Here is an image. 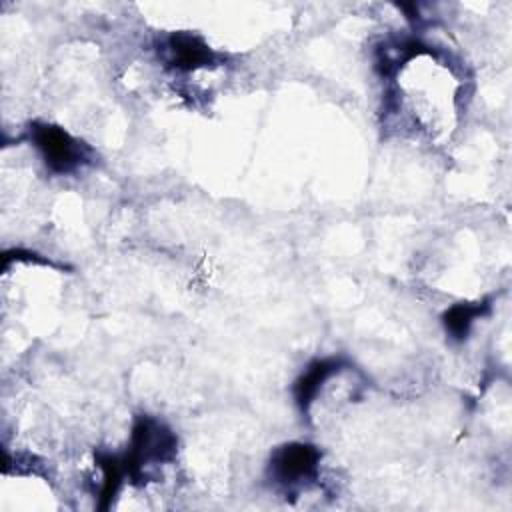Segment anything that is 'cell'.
<instances>
[{
    "label": "cell",
    "mask_w": 512,
    "mask_h": 512,
    "mask_svg": "<svg viewBox=\"0 0 512 512\" xmlns=\"http://www.w3.org/2000/svg\"><path fill=\"white\" fill-rule=\"evenodd\" d=\"M30 140L40 152L46 168L54 174H72L92 162V150L60 126L34 122Z\"/></svg>",
    "instance_id": "2"
},
{
    "label": "cell",
    "mask_w": 512,
    "mask_h": 512,
    "mask_svg": "<svg viewBox=\"0 0 512 512\" xmlns=\"http://www.w3.org/2000/svg\"><path fill=\"white\" fill-rule=\"evenodd\" d=\"M346 360L340 356H328V358H318L312 364H308V368L298 376V380L294 382V400L300 408L302 414H306L312 406V402L316 400L320 388L338 372H342L346 368Z\"/></svg>",
    "instance_id": "5"
},
{
    "label": "cell",
    "mask_w": 512,
    "mask_h": 512,
    "mask_svg": "<svg viewBox=\"0 0 512 512\" xmlns=\"http://www.w3.org/2000/svg\"><path fill=\"white\" fill-rule=\"evenodd\" d=\"M176 450L178 440L170 428L152 416H138L130 432V446L122 454L128 480L142 482L146 466L170 462Z\"/></svg>",
    "instance_id": "1"
},
{
    "label": "cell",
    "mask_w": 512,
    "mask_h": 512,
    "mask_svg": "<svg viewBox=\"0 0 512 512\" xmlns=\"http://www.w3.org/2000/svg\"><path fill=\"white\" fill-rule=\"evenodd\" d=\"M166 62L176 70H196L202 66H210L216 60L214 50L196 34L190 32H174L168 36L164 44Z\"/></svg>",
    "instance_id": "4"
},
{
    "label": "cell",
    "mask_w": 512,
    "mask_h": 512,
    "mask_svg": "<svg viewBox=\"0 0 512 512\" xmlns=\"http://www.w3.org/2000/svg\"><path fill=\"white\" fill-rule=\"evenodd\" d=\"M320 450L306 442H290L278 446L268 462V478L288 490L304 488L318 476Z\"/></svg>",
    "instance_id": "3"
},
{
    "label": "cell",
    "mask_w": 512,
    "mask_h": 512,
    "mask_svg": "<svg viewBox=\"0 0 512 512\" xmlns=\"http://www.w3.org/2000/svg\"><path fill=\"white\" fill-rule=\"evenodd\" d=\"M490 312V304L488 300L482 302H458L452 304L444 314H442V322L446 332L454 338V340H464L474 322L482 316H486Z\"/></svg>",
    "instance_id": "6"
}]
</instances>
